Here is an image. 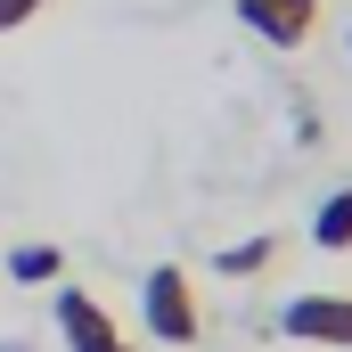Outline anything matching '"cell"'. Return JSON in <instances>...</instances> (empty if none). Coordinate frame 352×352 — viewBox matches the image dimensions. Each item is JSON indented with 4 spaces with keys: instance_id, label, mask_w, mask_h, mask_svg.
I'll return each instance as SVG.
<instances>
[{
    "instance_id": "6da1fadb",
    "label": "cell",
    "mask_w": 352,
    "mask_h": 352,
    "mask_svg": "<svg viewBox=\"0 0 352 352\" xmlns=\"http://www.w3.org/2000/svg\"><path fill=\"white\" fill-rule=\"evenodd\" d=\"M140 311H148V336L156 344H197L205 336V311H197V278L180 263H156L140 287Z\"/></svg>"
},
{
    "instance_id": "7a4b0ae2",
    "label": "cell",
    "mask_w": 352,
    "mask_h": 352,
    "mask_svg": "<svg viewBox=\"0 0 352 352\" xmlns=\"http://www.w3.org/2000/svg\"><path fill=\"white\" fill-rule=\"evenodd\" d=\"M278 336L295 344H328V352H352V295H295L278 311Z\"/></svg>"
},
{
    "instance_id": "3957f363",
    "label": "cell",
    "mask_w": 352,
    "mask_h": 352,
    "mask_svg": "<svg viewBox=\"0 0 352 352\" xmlns=\"http://www.w3.org/2000/svg\"><path fill=\"white\" fill-rule=\"evenodd\" d=\"M58 336H66V352H140L115 320H107V303L82 295V287H58Z\"/></svg>"
},
{
    "instance_id": "277c9868",
    "label": "cell",
    "mask_w": 352,
    "mask_h": 352,
    "mask_svg": "<svg viewBox=\"0 0 352 352\" xmlns=\"http://www.w3.org/2000/svg\"><path fill=\"white\" fill-rule=\"evenodd\" d=\"M238 25L270 50H303L320 33V0H238Z\"/></svg>"
},
{
    "instance_id": "5b68a950",
    "label": "cell",
    "mask_w": 352,
    "mask_h": 352,
    "mask_svg": "<svg viewBox=\"0 0 352 352\" xmlns=\"http://www.w3.org/2000/svg\"><path fill=\"white\" fill-rule=\"evenodd\" d=\"M311 246H320V254H344V246H352V188L320 197V213H311Z\"/></svg>"
},
{
    "instance_id": "8992f818",
    "label": "cell",
    "mask_w": 352,
    "mask_h": 352,
    "mask_svg": "<svg viewBox=\"0 0 352 352\" xmlns=\"http://www.w3.org/2000/svg\"><path fill=\"white\" fill-rule=\"evenodd\" d=\"M270 263H278V238H238V246H221V254H213L221 278H263Z\"/></svg>"
},
{
    "instance_id": "52a82bcc",
    "label": "cell",
    "mask_w": 352,
    "mask_h": 352,
    "mask_svg": "<svg viewBox=\"0 0 352 352\" xmlns=\"http://www.w3.org/2000/svg\"><path fill=\"white\" fill-rule=\"evenodd\" d=\"M8 270H16L25 287H50V278L66 270V254H58V246H16V254H8Z\"/></svg>"
},
{
    "instance_id": "ba28073f",
    "label": "cell",
    "mask_w": 352,
    "mask_h": 352,
    "mask_svg": "<svg viewBox=\"0 0 352 352\" xmlns=\"http://www.w3.org/2000/svg\"><path fill=\"white\" fill-rule=\"evenodd\" d=\"M50 0H0V33H16V25H33Z\"/></svg>"
},
{
    "instance_id": "9c48e42d",
    "label": "cell",
    "mask_w": 352,
    "mask_h": 352,
    "mask_svg": "<svg viewBox=\"0 0 352 352\" xmlns=\"http://www.w3.org/2000/svg\"><path fill=\"white\" fill-rule=\"evenodd\" d=\"M0 352H25V344H0Z\"/></svg>"
}]
</instances>
